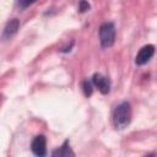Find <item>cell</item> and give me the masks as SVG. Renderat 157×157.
I'll return each instance as SVG.
<instances>
[{"label":"cell","mask_w":157,"mask_h":157,"mask_svg":"<svg viewBox=\"0 0 157 157\" xmlns=\"http://www.w3.org/2000/svg\"><path fill=\"white\" fill-rule=\"evenodd\" d=\"M82 90H83V93L86 97H90L92 93H93V82L86 80L82 82Z\"/></svg>","instance_id":"ba28073f"},{"label":"cell","mask_w":157,"mask_h":157,"mask_svg":"<svg viewBox=\"0 0 157 157\" xmlns=\"http://www.w3.org/2000/svg\"><path fill=\"white\" fill-rule=\"evenodd\" d=\"M52 156H53V157H69V156L72 157V156H75V153H74V152L71 151V148H70V142H69V140H65L61 147H59V148H56V150H54V151L52 152Z\"/></svg>","instance_id":"52a82bcc"},{"label":"cell","mask_w":157,"mask_h":157,"mask_svg":"<svg viewBox=\"0 0 157 157\" xmlns=\"http://www.w3.org/2000/svg\"><path fill=\"white\" fill-rule=\"evenodd\" d=\"M92 82L102 94H108L109 93V91H110V81L105 76H103L101 74H94L93 77H92Z\"/></svg>","instance_id":"5b68a950"},{"label":"cell","mask_w":157,"mask_h":157,"mask_svg":"<svg viewBox=\"0 0 157 157\" xmlns=\"http://www.w3.org/2000/svg\"><path fill=\"white\" fill-rule=\"evenodd\" d=\"M90 10V4L87 0H80L78 1V11L80 12H86Z\"/></svg>","instance_id":"30bf717a"},{"label":"cell","mask_w":157,"mask_h":157,"mask_svg":"<svg viewBox=\"0 0 157 157\" xmlns=\"http://www.w3.org/2000/svg\"><path fill=\"white\" fill-rule=\"evenodd\" d=\"M131 121V105L128 101L118 104L113 112V124L115 129L123 130Z\"/></svg>","instance_id":"6da1fadb"},{"label":"cell","mask_w":157,"mask_h":157,"mask_svg":"<svg viewBox=\"0 0 157 157\" xmlns=\"http://www.w3.org/2000/svg\"><path fill=\"white\" fill-rule=\"evenodd\" d=\"M37 0H17V5H18V7L21 9V10H25L26 7H28L29 5H32V4H34Z\"/></svg>","instance_id":"9c48e42d"},{"label":"cell","mask_w":157,"mask_h":157,"mask_svg":"<svg viewBox=\"0 0 157 157\" xmlns=\"http://www.w3.org/2000/svg\"><path fill=\"white\" fill-rule=\"evenodd\" d=\"M153 54H155V45H152V44L144 45L136 54V58H135L136 65H139V66L145 65L147 61H150V59L153 56Z\"/></svg>","instance_id":"3957f363"},{"label":"cell","mask_w":157,"mask_h":157,"mask_svg":"<svg viewBox=\"0 0 157 157\" xmlns=\"http://www.w3.org/2000/svg\"><path fill=\"white\" fill-rule=\"evenodd\" d=\"M18 28H20V21H18L17 18H12V20H10V21L6 23L5 28H4V32H2V39H5V40L11 39V38L17 33Z\"/></svg>","instance_id":"8992f818"},{"label":"cell","mask_w":157,"mask_h":157,"mask_svg":"<svg viewBox=\"0 0 157 157\" xmlns=\"http://www.w3.org/2000/svg\"><path fill=\"white\" fill-rule=\"evenodd\" d=\"M99 42L102 48H110L115 42V26L113 22H104L99 27Z\"/></svg>","instance_id":"7a4b0ae2"},{"label":"cell","mask_w":157,"mask_h":157,"mask_svg":"<svg viewBox=\"0 0 157 157\" xmlns=\"http://www.w3.org/2000/svg\"><path fill=\"white\" fill-rule=\"evenodd\" d=\"M31 148L36 156H39V157L45 156L47 155V140H45V137L43 135L36 136L31 144Z\"/></svg>","instance_id":"277c9868"}]
</instances>
